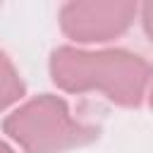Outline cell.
Returning <instances> with one entry per match:
<instances>
[{
    "instance_id": "6da1fadb",
    "label": "cell",
    "mask_w": 153,
    "mask_h": 153,
    "mask_svg": "<svg viewBox=\"0 0 153 153\" xmlns=\"http://www.w3.org/2000/svg\"><path fill=\"white\" fill-rule=\"evenodd\" d=\"M53 84L65 93H100L120 108H141L148 96L151 65L127 48L57 45L48 57Z\"/></svg>"
},
{
    "instance_id": "7a4b0ae2",
    "label": "cell",
    "mask_w": 153,
    "mask_h": 153,
    "mask_svg": "<svg viewBox=\"0 0 153 153\" xmlns=\"http://www.w3.org/2000/svg\"><path fill=\"white\" fill-rule=\"evenodd\" d=\"M2 131L24 153H65L98 139V127L76 120L55 93H38L17 105L2 120Z\"/></svg>"
},
{
    "instance_id": "3957f363",
    "label": "cell",
    "mask_w": 153,
    "mask_h": 153,
    "mask_svg": "<svg viewBox=\"0 0 153 153\" xmlns=\"http://www.w3.org/2000/svg\"><path fill=\"white\" fill-rule=\"evenodd\" d=\"M139 5L141 0H67L57 14L60 31L76 45L110 43L134 26Z\"/></svg>"
},
{
    "instance_id": "277c9868",
    "label": "cell",
    "mask_w": 153,
    "mask_h": 153,
    "mask_svg": "<svg viewBox=\"0 0 153 153\" xmlns=\"http://www.w3.org/2000/svg\"><path fill=\"white\" fill-rule=\"evenodd\" d=\"M24 93H26V84H24L19 69L14 67L10 55L0 48V112L12 108L14 103H19L24 98Z\"/></svg>"
},
{
    "instance_id": "5b68a950",
    "label": "cell",
    "mask_w": 153,
    "mask_h": 153,
    "mask_svg": "<svg viewBox=\"0 0 153 153\" xmlns=\"http://www.w3.org/2000/svg\"><path fill=\"white\" fill-rule=\"evenodd\" d=\"M0 153H17V151H14L7 141H2V139H0Z\"/></svg>"
},
{
    "instance_id": "8992f818",
    "label": "cell",
    "mask_w": 153,
    "mask_h": 153,
    "mask_svg": "<svg viewBox=\"0 0 153 153\" xmlns=\"http://www.w3.org/2000/svg\"><path fill=\"white\" fill-rule=\"evenodd\" d=\"M0 2H2V0H0Z\"/></svg>"
}]
</instances>
